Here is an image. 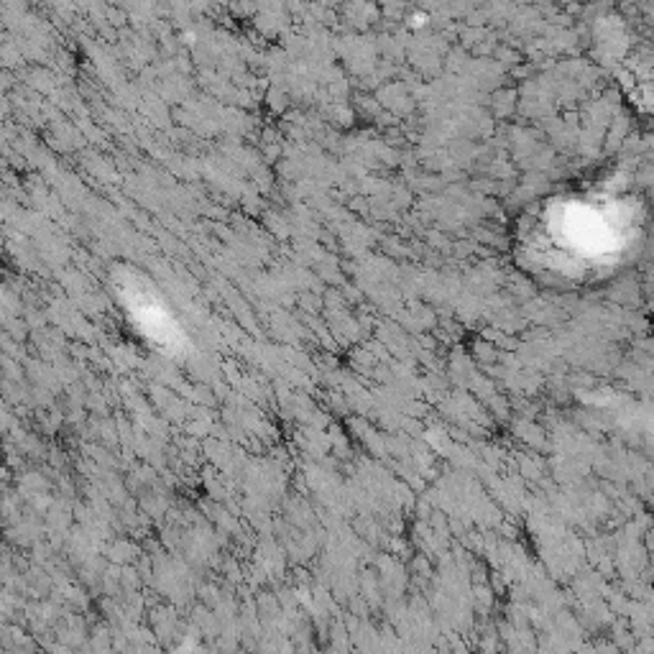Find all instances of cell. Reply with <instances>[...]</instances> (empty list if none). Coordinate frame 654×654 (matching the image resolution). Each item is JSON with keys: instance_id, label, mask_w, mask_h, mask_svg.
I'll return each instance as SVG.
<instances>
[{"instance_id": "6da1fadb", "label": "cell", "mask_w": 654, "mask_h": 654, "mask_svg": "<svg viewBox=\"0 0 654 654\" xmlns=\"http://www.w3.org/2000/svg\"><path fill=\"white\" fill-rule=\"evenodd\" d=\"M641 205L619 189H581L549 197L521 241L534 271L585 284L614 274L639 248Z\"/></svg>"}]
</instances>
